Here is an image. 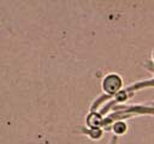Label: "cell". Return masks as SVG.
<instances>
[{
    "label": "cell",
    "instance_id": "6da1fadb",
    "mask_svg": "<svg viewBox=\"0 0 154 144\" xmlns=\"http://www.w3.org/2000/svg\"><path fill=\"white\" fill-rule=\"evenodd\" d=\"M122 88V79L118 74H108L102 80V89L107 94H116Z\"/></svg>",
    "mask_w": 154,
    "mask_h": 144
},
{
    "label": "cell",
    "instance_id": "7a4b0ae2",
    "mask_svg": "<svg viewBox=\"0 0 154 144\" xmlns=\"http://www.w3.org/2000/svg\"><path fill=\"white\" fill-rule=\"evenodd\" d=\"M87 125L88 127H90V130H95V128H100L102 125V118L99 113H90L87 116Z\"/></svg>",
    "mask_w": 154,
    "mask_h": 144
},
{
    "label": "cell",
    "instance_id": "3957f363",
    "mask_svg": "<svg viewBox=\"0 0 154 144\" xmlns=\"http://www.w3.org/2000/svg\"><path fill=\"white\" fill-rule=\"evenodd\" d=\"M113 131H114L116 133H118V134L124 133V132L126 131V125H125V122H122V121L116 122V124L113 125Z\"/></svg>",
    "mask_w": 154,
    "mask_h": 144
},
{
    "label": "cell",
    "instance_id": "277c9868",
    "mask_svg": "<svg viewBox=\"0 0 154 144\" xmlns=\"http://www.w3.org/2000/svg\"><path fill=\"white\" fill-rule=\"evenodd\" d=\"M101 130L100 128H95V130H90L89 131V136L93 138V139H99L101 137Z\"/></svg>",
    "mask_w": 154,
    "mask_h": 144
}]
</instances>
